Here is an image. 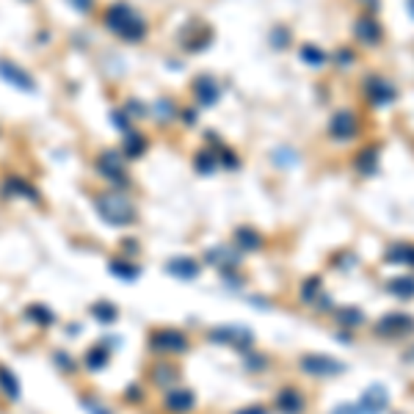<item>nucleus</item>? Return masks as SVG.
I'll list each match as a JSON object with an SVG mask.
<instances>
[{"label": "nucleus", "instance_id": "6e6552de", "mask_svg": "<svg viewBox=\"0 0 414 414\" xmlns=\"http://www.w3.org/2000/svg\"><path fill=\"white\" fill-rule=\"evenodd\" d=\"M298 368L304 370L307 375H315V378H331V375L345 373V362H340L334 357H326V354H307V357H301Z\"/></svg>", "mask_w": 414, "mask_h": 414}, {"label": "nucleus", "instance_id": "5701e85b", "mask_svg": "<svg viewBox=\"0 0 414 414\" xmlns=\"http://www.w3.org/2000/svg\"><path fill=\"white\" fill-rule=\"evenodd\" d=\"M276 406L282 414H304L307 409V398L304 392H298L296 387H284L279 395H276Z\"/></svg>", "mask_w": 414, "mask_h": 414}, {"label": "nucleus", "instance_id": "0eeeda50", "mask_svg": "<svg viewBox=\"0 0 414 414\" xmlns=\"http://www.w3.org/2000/svg\"><path fill=\"white\" fill-rule=\"evenodd\" d=\"M207 340L216 345H232L237 351H251L254 345V334L243 326H213L207 331Z\"/></svg>", "mask_w": 414, "mask_h": 414}, {"label": "nucleus", "instance_id": "09e8293b", "mask_svg": "<svg viewBox=\"0 0 414 414\" xmlns=\"http://www.w3.org/2000/svg\"><path fill=\"white\" fill-rule=\"evenodd\" d=\"M406 8H409V17L414 20V0H406Z\"/></svg>", "mask_w": 414, "mask_h": 414}, {"label": "nucleus", "instance_id": "e433bc0d", "mask_svg": "<svg viewBox=\"0 0 414 414\" xmlns=\"http://www.w3.org/2000/svg\"><path fill=\"white\" fill-rule=\"evenodd\" d=\"M323 293H321V276H312L304 282L301 287V301H318Z\"/></svg>", "mask_w": 414, "mask_h": 414}, {"label": "nucleus", "instance_id": "2eb2a0df", "mask_svg": "<svg viewBox=\"0 0 414 414\" xmlns=\"http://www.w3.org/2000/svg\"><path fill=\"white\" fill-rule=\"evenodd\" d=\"M0 193H3L6 199H25V202H39V199H42L39 191H36V185L31 183V180H25V177H20V174L6 177V180L0 183Z\"/></svg>", "mask_w": 414, "mask_h": 414}, {"label": "nucleus", "instance_id": "4be33fe9", "mask_svg": "<svg viewBox=\"0 0 414 414\" xmlns=\"http://www.w3.org/2000/svg\"><path fill=\"white\" fill-rule=\"evenodd\" d=\"M22 318L28 323H34V326H39V329H53L55 323H58V315L42 304V301H31L25 310H22Z\"/></svg>", "mask_w": 414, "mask_h": 414}, {"label": "nucleus", "instance_id": "20e7f679", "mask_svg": "<svg viewBox=\"0 0 414 414\" xmlns=\"http://www.w3.org/2000/svg\"><path fill=\"white\" fill-rule=\"evenodd\" d=\"M146 348L149 354H158V357H183L191 348V337L185 334L183 329L177 326H158V329H149L146 334Z\"/></svg>", "mask_w": 414, "mask_h": 414}, {"label": "nucleus", "instance_id": "c9c22d12", "mask_svg": "<svg viewBox=\"0 0 414 414\" xmlns=\"http://www.w3.org/2000/svg\"><path fill=\"white\" fill-rule=\"evenodd\" d=\"M274 163L279 166V169L296 166V163H298V152L290 149V146H279V149H274Z\"/></svg>", "mask_w": 414, "mask_h": 414}, {"label": "nucleus", "instance_id": "aec40b11", "mask_svg": "<svg viewBox=\"0 0 414 414\" xmlns=\"http://www.w3.org/2000/svg\"><path fill=\"white\" fill-rule=\"evenodd\" d=\"M146 152H149V136L141 133L138 127H133L130 133L122 136V155H125L127 163H130V160H138V158H144Z\"/></svg>", "mask_w": 414, "mask_h": 414}, {"label": "nucleus", "instance_id": "58836bf2", "mask_svg": "<svg viewBox=\"0 0 414 414\" xmlns=\"http://www.w3.org/2000/svg\"><path fill=\"white\" fill-rule=\"evenodd\" d=\"M290 39H293V36H290L287 28H274V31H271V47H274V50H284V47L290 45Z\"/></svg>", "mask_w": 414, "mask_h": 414}, {"label": "nucleus", "instance_id": "ea45409f", "mask_svg": "<svg viewBox=\"0 0 414 414\" xmlns=\"http://www.w3.org/2000/svg\"><path fill=\"white\" fill-rule=\"evenodd\" d=\"M138 251H141V243L136 237H125L119 243V254H125V257H138Z\"/></svg>", "mask_w": 414, "mask_h": 414}, {"label": "nucleus", "instance_id": "7ed1b4c3", "mask_svg": "<svg viewBox=\"0 0 414 414\" xmlns=\"http://www.w3.org/2000/svg\"><path fill=\"white\" fill-rule=\"evenodd\" d=\"M94 172L105 180V185L111 191H122V193H130L133 191V180H130V172H127V160L122 152L116 149H102L97 152L94 158Z\"/></svg>", "mask_w": 414, "mask_h": 414}, {"label": "nucleus", "instance_id": "4468645a", "mask_svg": "<svg viewBox=\"0 0 414 414\" xmlns=\"http://www.w3.org/2000/svg\"><path fill=\"white\" fill-rule=\"evenodd\" d=\"M193 409H196V392L183 384L163 395V412L166 414H191Z\"/></svg>", "mask_w": 414, "mask_h": 414}, {"label": "nucleus", "instance_id": "c85d7f7f", "mask_svg": "<svg viewBox=\"0 0 414 414\" xmlns=\"http://www.w3.org/2000/svg\"><path fill=\"white\" fill-rule=\"evenodd\" d=\"M193 169H196L199 174H213V172H219V169H221V163H219V152L210 149V146H205L202 152L193 155Z\"/></svg>", "mask_w": 414, "mask_h": 414}, {"label": "nucleus", "instance_id": "8fccbe9b", "mask_svg": "<svg viewBox=\"0 0 414 414\" xmlns=\"http://www.w3.org/2000/svg\"><path fill=\"white\" fill-rule=\"evenodd\" d=\"M406 362H414V345L409 348V351H406Z\"/></svg>", "mask_w": 414, "mask_h": 414}, {"label": "nucleus", "instance_id": "9d476101", "mask_svg": "<svg viewBox=\"0 0 414 414\" xmlns=\"http://www.w3.org/2000/svg\"><path fill=\"white\" fill-rule=\"evenodd\" d=\"M365 94H368V102L373 108H384V105H392L398 99V89L381 75H370L365 81Z\"/></svg>", "mask_w": 414, "mask_h": 414}, {"label": "nucleus", "instance_id": "423d86ee", "mask_svg": "<svg viewBox=\"0 0 414 414\" xmlns=\"http://www.w3.org/2000/svg\"><path fill=\"white\" fill-rule=\"evenodd\" d=\"M0 81L22 94H34L39 89V86H36V78H34L22 64H17V61L8 58V55H0Z\"/></svg>", "mask_w": 414, "mask_h": 414}, {"label": "nucleus", "instance_id": "cd10ccee", "mask_svg": "<svg viewBox=\"0 0 414 414\" xmlns=\"http://www.w3.org/2000/svg\"><path fill=\"white\" fill-rule=\"evenodd\" d=\"M0 392L8 398V401H20L22 398V384L17 378V373L6 365H0Z\"/></svg>", "mask_w": 414, "mask_h": 414}, {"label": "nucleus", "instance_id": "393cba45", "mask_svg": "<svg viewBox=\"0 0 414 414\" xmlns=\"http://www.w3.org/2000/svg\"><path fill=\"white\" fill-rule=\"evenodd\" d=\"M89 318L102 323V326H113L119 321V307L113 301H108V298H97V301L89 304Z\"/></svg>", "mask_w": 414, "mask_h": 414}, {"label": "nucleus", "instance_id": "c756f323", "mask_svg": "<svg viewBox=\"0 0 414 414\" xmlns=\"http://www.w3.org/2000/svg\"><path fill=\"white\" fill-rule=\"evenodd\" d=\"M387 263H398V265H412L414 268V243H398L384 254Z\"/></svg>", "mask_w": 414, "mask_h": 414}, {"label": "nucleus", "instance_id": "4c0bfd02", "mask_svg": "<svg viewBox=\"0 0 414 414\" xmlns=\"http://www.w3.org/2000/svg\"><path fill=\"white\" fill-rule=\"evenodd\" d=\"M243 368L249 370V373H263V370L268 368V357H263V354H243Z\"/></svg>", "mask_w": 414, "mask_h": 414}, {"label": "nucleus", "instance_id": "ddd939ff", "mask_svg": "<svg viewBox=\"0 0 414 414\" xmlns=\"http://www.w3.org/2000/svg\"><path fill=\"white\" fill-rule=\"evenodd\" d=\"M111 359H113L111 343H108V337H99V343H92L86 348V354L81 359V368L89 370V373H99V370H105L111 365Z\"/></svg>", "mask_w": 414, "mask_h": 414}, {"label": "nucleus", "instance_id": "b1692460", "mask_svg": "<svg viewBox=\"0 0 414 414\" xmlns=\"http://www.w3.org/2000/svg\"><path fill=\"white\" fill-rule=\"evenodd\" d=\"M108 271L116 276V279H122V282H136L138 276H141V265L133 263V257L113 254V257L108 260Z\"/></svg>", "mask_w": 414, "mask_h": 414}, {"label": "nucleus", "instance_id": "bb28decb", "mask_svg": "<svg viewBox=\"0 0 414 414\" xmlns=\"http://www.w3.org/2000/svg\"><path fill=\"white\" fill-rule=\"evenodd\" d=\"M354 169H357L359 174H365V177L378 172V146H375V144L365 146V149L354 158Z\"/></svg>", "mask_w": 414, "mask_h": 414}, {"label": "nucleus", "instance_id": "37998d69", "mask_svg": "<svg viewBox=\"0 0 414 414\" xmlns=\"http://www.w3.org/2000/svg\"><path fill=\"white\" fill-rule=\"evenodd\" d=\"M125 401H133V403H141L144 401V387L141 384H133L125 389Z\"/></svg>", "mask_w": 414, "mask_h": 414}, {"label": "nucleus", "instance_id": "79ce46f5", "mask_svg": "<svg viewBox=\"0 0 414 414\" xmlns=\"http://www.w3.org/2000/svg\"><path fill=\"white\" fill-rule=\"evenodd\" d=\"M78 14H92L94 6H97V0H67Z\"/></svg>", "mask_w": 414, "mask_h": 414}, {"label": "nucleus", "instance_id": "2f4dec72", "mask_svg": "<svg viewBox=\"0 0 414 414\" xmlns=\"http://www.w3.org/2000/svg\"><path fill=\"white\" fill-rule=\"evenodd\" d=\"M387 290L395 298H414V276H395V279H389Z\"/></svg>", "mask_w": 414, "mask_h": 414}, {"label": "nucleus", "instance_id": "6ab92c4d", "mask_svg": "<svg viewBox=\"0 0 414 414\" xmlns=\"http://www.w3.org/2000/svg\"><path fill=\"white\" fill-rule=\"evenodd\" d=\"M149 116H152V122H158L160 127L174 125V122L180 119V105H177L172 97H158V99L149 105Z\"/></svg>", "mask_w": 414, "mask_h": 414}, {"label": "nucleus", "instance_id": "f3484780", "mask_svg": "<svg viewBox=\"0 0 414 414\" xmlns=\"http://www.w3.org/2000/svg\"><path fill=\"white\" fill-rule=\"evenodd\" d=\"M329 136L334 141H351L357 136V113L354 111H337L329 122Z\"/></svg>", "mask_w": 414, "mask_h": 414}, {"label": "nucleus", "instance_id": "a18cd8bd", "mask_svg": "<svg viewBox=\"0 0 414 414\" xmlns=\"http://www.w3.org/2000/svg\"><path fill=\"white\" fill-rule=\"evenodd\" d=\"M334 58H337L340 64H354V61H357L351 50H337V53H334Z\"/></svg>", "mask_w": 414, "mask_h": 414}, {"label": "nucleus", "instance_id": "a211bd4d", "mask_svg": "<svg viewBox=\"0 0 414 414\" xmlns=\"http://www.w3.org/2000/svg\"><path fill=\"white\" fill-rule=\"evenodd\" d=\"M389 406V392L384 384H373L370 389H365V395L359 398V409L362 414H384Z\"/></svg>", "mask_w": 414, "mask_h": 414}, {"label": "nucleus", "instance_id": "dca6fc26", "mask_svg": "<svg viewBox=\"0 0 414 414\" xmlns=\"http://www.w3.org/2000/svg\"><path fill=\"white\" fill-rule=\"evenodd\" d=\"M166 274L174 276V279H183V282H193L202 274V263L196 257H188V254H177V257H169L166 260Z\"/></svg>", "mask_w": 414, "mask_h": 414}, {"label": "nucleus", "instance_id": "9b49d317", "mask_svg": "<svg viewBox=\"0 0 414 414\" xmlns=\"http://www.w3.org/2000/svg\"><path fill=\"white\" fill-rule=\"evenodd\" d=\"M414 331V318L406 312H389L384 315L381 321L375 323V334L381 337H389V340H398V337H406Z\"/></svg>", "mask_w": 414, "mask_h": 414}, {"label": "nucleus", "instance_id": "49530a36", "mask_svg": "<svg viewBox=\"0 0 414 414\" xmlns=\"http://www.w3.org/2000/svg\"><path fill=\"white\" fill-rule=\"evenodd\" d=\"M235 414H271L265 406H260V403H254V406H246V409H237Z\"/></svg>", "mask_w": 414, "mask_h": 414}, {"label": "nucleus", "instance_id": "72a5a7b5", "mask_svg": "<svg viewBox=\"0 0 414 414\" xmlns=\"http://www.w3.org/2000/svg\"><path fill=\"white\" fill-rule=\"evenodd\" d=\"M81 406H83V412L86 414H116L105 401H99V398H94V395H81Z\"/></svg>", "mask_w": 414, "mask_h": 414}, {"label": "nucleus", "instance_id": "3c124183", "mask_svg": "<svg viewBox=\"0 0 414 414\" xmlns=\"http://www.w3.org/2000/svg\"><path fill=\"white\" fill-rule=\"evenodd\" d=\"M22 3H34V0H22Z\"/></svg>", "mask_w": 414, "mask_h": 414}, {"label": "nucleus", "instance_id": "7c9ffc66", "mask_svg": "<svg viewBox=\"0 0 414 414\" xmlns=\"http://www.w3.org/2000/svg\"><path fill=\"white\" fill-rule=\"evenodd\" d=\"M53 365L61 370V373H67V375H75L78 370H83L81 362H78L67 348H55V351H53Z\"/></svg>", "mask_w": 414, "mask_h": 414}, {"label": "nucleus", "instance_id": "c03bdc74", "mask_svg": "<svg viewBox=\"0 0 414 414\" xmlns=\"http://www.w3.org/2000/svg\"><path fill=\"white\" fill-rule=\"evenodd\" d=\"M331 414H362V409H359V403H340Z\"/></svg>", "mask_w": 414, "mask_h": 414}, {"label": "nucleus", "instance_id": "de8ad7c7", "mask_svg": "<svg viewBox=\"0 0 414 414\" xmlns=\"http://www.w3.org/2000/svg\"><path fill=\"white\" fill-rule=\"evenodd\" d=\"M378 6H381V0H368V14L378 11Z\"/></svg>", "mask_w": 414, "mask_h": 414}, {"label": "nucleus", "instance_id": "f257e3e1", "mask_svg": "<svg viewBox=\"0 0 414 414\" xmlns=\"http://www.w3.org/2000/svg\"><path fill=\"white\" fill-rule=\"evenodd\" d=\"M99 22L108 34H113L119 42L125 45H141L146 36H149V22L146 17L138 11L133 3L127 0H116V3H108L99 14Z\"/></svg>", "mask_w": 414, "mask_h": 414}, {"label": "nucleus", "instance_id": "f03ea898", "mask_svg": "<svg viewBox=\"0 0 414 414\" xmlns=\"http://www.w3.org/2000/svg\"><path fill=\"white\" fill-rule=\"evenodd\" d=\"M94 213L108 224V227H133L138 224V207L136 202L130 199V193L122 191H99L92 196Z\"/></svg>", "mask_w": 414, "mask_h": 414}, {"label": "nucleus", "instance_id": "1a4fd4ad", "mask_svg": "<svg viewBox=\"0 0 414 414\" xmlns=\"http://www.w3.org/2000/svg\"><path fill=\"white\" fill-rule=\"evenodd\" d=\"M191 92H193V99H196V105L199 108H213V105H219V99H221V83L213 78V75H199V78H193V83H191Z\"/></svg>", "mask_w": 414, "mask_h": 414}, {"label": "nucleus", "instance_id": "f704fd0d", "mask_svg": "<svg viewBox=\"0 0 414 414\" xmlns=\"http://www.w3.org/2000/svg\"><path fill=\"white\" fill-rule=\"evenodd\" d=\"M301 61H304V64H310V67H323V64L329 61V55L323 53L321 47L304 45V47H301Z\"/></svg>", "mask_w": 414, "mask_h": 414}, {"label": "nucleus", "instance_id": "39448f33", "mask_svg": "<svg viewBox=\"0 0 414 414\" xmlns=\"http://www.w3.org/2000/svg\"><path fill=\"white\" fill-rule=\"evenodd\" d=\"M146 384L155 387V389L169 392V389H174V387L183 384V370H180L177 362H172L169 357H160V359H155L149 365V370H146Z\"/></svg>", "mask_w": 414, "mask_h": 414}, {"label": "nucleus", "instance_id": "a19ab883", "mask_svg": "<svg viewBox=\"0 0 414 414\" xmlns=\"http://www.w3.org/2000/svg\"><path fill=\"white\" fill-rule=\"evenodd\" d=\"M196 119H199V108H196V105H191V108H180V119H177V122H183L185 127H193V125H196Z\"/></svg>", "mask_w": 414, "mask_h": 414}, {"label": "nucleus", "instance_id": "412c9836", "mask_svg": "<svg viewBox=\"0 0 414 414\" xmlns=\"http://www.w3.org/2000/svg\"><path fill=\"white\" fill-rule=\"evenodd\" d=\"M354 36H357L362 45H381L384 31H381V25H378L370 14H362V17L354 20Z\"/></svg>", "mask_w": 414, "mask_h": 414}, {"label": "nucleus", "instance_id": "f8f14e48", "mask_svg": "<svg viewBox=\"0 0 414 414\" xmlns=\"http://www.w3.org/2000/svg\"><path fill=\"white\" fill-rule=\"evenodd\" d=\"M205 263L213 265L219 274H227V271H237L240 263H243V254L237 249H230V246H213L205 251Z\"/></svg>", "mask_w": 414, "mask_h": 414}, {"label": "nucleus", "instance_id": "a878e982", "mask_svg": "<svg viewBox=\"0 0 414 414\" xmlns=\"http://www.w3.org/2000/svg\"><path fill=\"white\" fill-rule=\"evenodd\" d=\"M232 240H235V249L243 254V251H260L263 249V235L254 230V227H237L235 235H232Z\"/></svg>", "mask_w": 414, "mask_h": 414}, {"label": "nucleus", "instance_id": "473e14b6", "mask_svg": "<svg viewBox=\"0 0 414 414\" xmlns=\"http://www.w3.org/2000/svg\"><path fill=\"white\" fill-rule=\"evenodd\" d=\"M334 321L340 323V326H345V329H354V326H362L365 323V312L357 310V307H340L334 312Z\"/></svg>", "mask_w": 414, "mask_h": 414}]
</instances>
